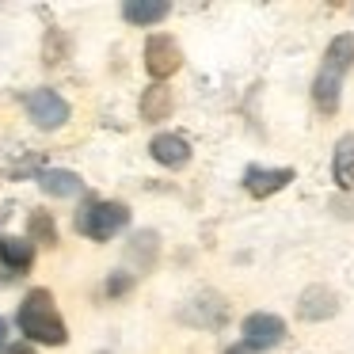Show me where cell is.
<instances>
[{
	"mask_svg": "<svg viewBox=\"0 0 354 354\" xmlns=\"http://www.w3.org/2000/svg\"><path fill=\"white\" fill-rule=\"evenodd\" d=\"M240 335H244V351H274L286 339V320L274 313H252Z\"/></svg>",
	"mask_w": 354,
	"mask_h": 354,
	"instance_id": "cell-4",
	"label": "cell"
},
{
	"mask_svg": "<svg viewBox=\"0 0 354 354\" xmlns=\"http://www.w3.org/2000/svg\"><path fill=\"white\" fill-rule=\"evenodd\" d=\"M130 290V278H111L107 282V293H126Z\"/></svg>",
	"mask_w": 354,
	"mask_h": 354,
	"instance_id": "cell-16",
	"label": "cell"
},
{
	"mask_svg": "<svg viewBox=\"0 0 354 354\" xmlns=\"http://www.w3.org/2000/svg\"><path fill=\"white\" fill-rule=\"evenodd\" d=\"M4 331H8V328H4V320H0V339H4Z\"/></svg>",
	"mask_w": 354,
	"mask_h": 354,
	"instance_id": "cell-18",
	"label": "cell"
},
{
	"mask_svg": "<svg viewBox=\"0 0 354 354\" xmlns=\"http://www.w3.org/2000/svg\"><path fill=\"white\" fill-rule=\"evenodd\" d=\"M4 354H35V346H27V343H16V346H8Z\"/></svg>",
	"mask_w": 354,
	"mask_h": 354,
	"instance_id": "cell-17",
	"label": "cell"
},
{
	"mask_svg": "<svg viewBox=\"0 0 354 354\" xmlns=\"http://www.w3.org/2000/svg\"><path fill=\"white\" fill-rule=\"evenodd\" d=\"M130 225V209L122 206V202H88V206H80L77 214V232L88 240H111L118 236V232Z\"/></svg>",
	"mask_w": 354,
	"mask_h": 354,
	"instance_id": "cell-3",
	"label": "cell"
},
{
	"mask_svg": "<svg viewBox=\"0 0 354 354\" xmlns=\"http://www.w3.org/2000/svg\"><path fill=\"white\" fill-rule=\"evenodd\" d=\"M339 313V297L324 286H313V290L301 293V305H297V316L301 320H328V316Z\"/></svg>",
	"mask_w": 354,
	"mask_h": 354,
	"instance_id": "cell-9",
	"label": "cell"
},
{
	"mask_svg": "<svg viewBox=\"0 0 354 354\" xmlns=\"http://www.w3.org/2000/svg\"><path fill=\"white\" fill-rule=\"evenodd\" d=\"M0 221H4V214H0Z\"/></svg>",
	"mask_w": 354,
	"mask_h": 354,
	"instance_id": "cell-20",
	"label": "cell"
},
{
	"mask_svg": "<svg viewBox=\"0 0 354 354\" xmlns=\"http://www.w3.org/2000/svg\"><path fill=\"white\" fill-rule=\"evenodd\" d=\"M229 354H248V351H229Z\"/></svg>",
	"mask_w": 354,
	"mask_h": 354,
	"instance_id": "cell-19",
	"label": "cell"
},
{
	"mask_svg": "<svg viewBox=\"0 0 354 354\" xmlns=\"http://www.w3.org/2000/svg\"><path fill=\"white\" fill-rule=\"evenodd\" d=\"M149 153H153V160L164 164V168H187V164H191V145H187L179 133H156V138L149 141Z\"/></svg>",
	"mask_w": 354,
	"mask_h": 354,
	"instance_id": "cell-8",
	"label": "cell"
},
{
	"mask_svg": "<svg viewBox=\"0 0 354 354\" xmlns=\"http://www.w3.org/2000/svg\"><path fill=\"white\" fill-rule=\"evenodd\" d=\"M351 69H354V35H335L328 42L324 65L313 80V100L324 115H335L339 111V88H343V77Z\"/></svg>",
	"mask_w": 354,
	"mask_h": 354,
	"instance_id": "cell-1",
	"label": "cell"
},
{
	"mask_svg": "<svg viewBox=\"0 0 354 354\" xmlns=\"http://www.w3.org/2000/svg\"><path fill=\"white\" fill-rule=\"evenodd\" d=\"M331 176H335V183L343 187V191H351V187H354V133L339 138L335 156H331Z\"/></svg>",
	"mask_w": 354,
	"mask_h": 354,
	"instance_id": "cell-14",
	"label": "cell"
},
{
	"mask_svg": "<svg viewBox=\"0 0 354 354\" xmlns=\"http://www.w3.org/2000/svg\"><path fill=\"white\" fill-rule=\"evenodd\" d=\"M168 0H126L122 4V16H126V24H133V27H153V24H160V19H168Z\"/></svg>",
	"mask_w": 354,
	"mask_h": 354,
	"instance_id": "cell-11",
	"label": "cell"
},
{
	"mask_svg": "<svg viewBox=\"0 0 354 354\" xmlns=\"http://www.w3.org/2000/svg\"><path fill=\"white\" fill-rule=\"evenodd\" d=\"M39 187L50 194V198H73V194H80V176L77 171H69V168H46L39 176Z\"/></svg>",
	"mask_w": 354,
	"mask_h": 354,
	"instance_id": "cell-12",
	"label": "cell"
},
{
	"mask_svg": "<svg viewBox=\"0 0 354 354\" xmlns=\"http://www.w3.org/2000/svg\"><path fill=\"white\" fill-rule=\"evenodd\" d=\"M27 232H31V240H39V244H46V248H54V244H57L54 217H50L46 209H35L31 221H27Z\"/></svg>",
	"mask_w": 354,
	"mask_h": 354,
	"instance_id": "cell-15",
	"label": "cell"
},
{
	"mask_svg": "<svg viewBox=\"0 0 354 354\" xmlns=\"http://www.w3.org/2000/svg\"><path fill=\"white\" fill-rule=\"evenodd\" d=\"M0 263L8 267V278L24 274L35 263V244L24 236H0Z\"/></svg>",
	"mask_w": 354,
	"mask_h": 354,
	"instance_id": "cell-10",
	"label": "cell"
},
{
	"mask_svg": "<svg viewBox=\"0 0 354 354\" xmlns=\"http://www.w3.org/2000/svg\"><path fill=\"white\" fill-rule=\"evenodd\" d=\"M19 331L27 339H35V343H46V346H62L69 339V328H65L50 290H31L24 297V305H19Z\"/></svg>",
	"mask_w": 354,
	"mask_h": 354,
	"instance_id": "cell-2",
	"label": "cell"
},
{
	"mask_svg": "<svg viewBox=\"0 0 354 354\" xmlns=\"http://www.w3.org/2000/svg\"><path fill=\"white\" fill-rule=\"evenodd\" d=\"M27 115L39 130H57V126L69 122V103L50 88H39V92L27 95Z\"/></svg>",
	"mask_w": 354,
	"mask_h": 354,
	"instance_id": "cell-5",
	"label": "cell"
},
{
	"mask_svg": "<svg viewBox=\"0 0 354 354\" xmlns=\"http://www.w3.org/2000/svg\"><path fill=\"white\" fill-rule=\"evenodd\" d=\"M171 107H176V100H171V92L164 84H153L141 92V118L145 122H164L171 115Z\"/></svg>",
	"mask_w": 354,
	"mask_h": 354,
	"instance_id": "cell-13",
	"label": "cell"
},
{
	"mask_svg": "<svg viewBox=\"0 0 354 354\" xmlns=\"http://www.w3.org/2000/svg\"><path fill=\"white\" fill-rule=\"evenodd\" d=\"M290 183H293V168H259V164H252L244 171V191L252 198H270Z\"/></svg>",
	"mask_w": 354,
	"mask_h": 354,
	"instance_id": "cell-7",
	"label": "cell"
},
{
	"mask_svg": "<svg viewBox=\"0 0 354 354\" xmlns=\"http://www.w3.org/2000/svg\"><path fill=\"white\" fill-rule=\"evenodd\" d=\"M179 65H183V54H179V46L168 39V35H153V39L145 42V69H149V77L168 80V77L179 73Z\"/></svg>",
	"mask_w": 354,
	"mask_h": 354,
	"instance_id": "cell-6",
	"label": "cell"
}]
</instances>
